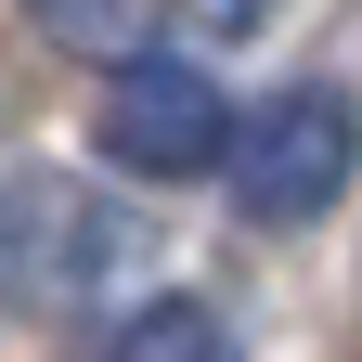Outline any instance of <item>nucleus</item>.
Returning a JSON list of instances; mask_svg holds the SVG:
<instances>
[{"label": "nucleus", "mask_w": 362, "mask_h": 362, "mask_svg": "<svg viewBox=\"0 0 362 362\" xmlns=\"http://www.w3.org/2000/svg\"><path fill=\"white\" fill-rule=\"evenodd\" d=\"M104 156L129 168V181H194V168H220L233 156V117H220V78L207 65H181V52H129V65H104Z\"/></svg>", "instance_id": "2"}, {"label": "nucleus", "mask_w": 362, "mask_h": 362, "mask_svg": "<svg viewBox=\"0 0 362 362\" xmlns=\"http://www.w3.org/2000/svg\"><path fill=\"white\" fill-rule=\"evenodd\" d=\"M349 168H362V104L324 90V78H298V90H272L259 117H233V194L272 233H285V220H324L349 194Z\"/></svg>", "instance_id": "1"}, {"label": "nucleus", "mask_w": 362, "mask_h": 362, "mask_svg": "<svg viewBox=\"0 0 362 362\" xmlns=\"http://www.w3.org/2000/svg\"><path fill=\"white\" fill-rule=\"evenodd\" d=\"M194 13H207V26H259V0H194Z\"/></svg>", "instance_id": "5"}, {"label": "nucleus", "mask_w": 362, "mask_h": 362, "mask_svg": "<svg viewBox=\"0 0 362 362\" xmlns=\"http://www.w3.org/2000/svg\"><path fill=\"white\" fill-rule=\"evenodd\" d=\"M104 362H233V310L220 298H143Z\"/></svg>", "instance_id": "4"}, {"label": "nucleus", "mask_w": 362, "mask_h": 362, "mask_svg": "<svg viewBox=\"0 0 362 362\" xmlns=\"http://www.w3.org/2000/svg\"><path fill=\"white\" fill-rule=\"evenodd\" d=\"M168 13H181V0H26V26L52 39V52H78V65H129V52H156Z\"/></svg>", "instance_id": "3"}]
</instances>
